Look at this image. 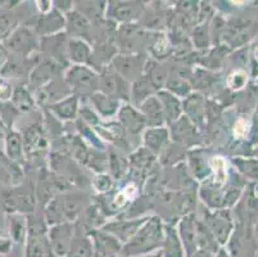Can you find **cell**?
Instances as JSON below:
<instances>
[{
    "mask_svg": "<svg viewBox=\"0 0 258 257\" xmlns=\"http://www.w3.org/2000/svg\"><path fill=\"white\" fill-rule=\"evenodd\" d=\"M163 239H165V228L161 219L152 218L140 226L137 234L134 235L127 243L123 244L122 252L126 256L149 253L162 247Z\"/></svg>",
    "mask_w": 258,
    "mask_h": 257,
    "instance_id": "obj_1",
    "label": "cell"
},
{
    "mask_svg": "<svg viewBox=\"0 0 258 257\" xmlns=\"http://www.w3.org/2000/svg\"><path fill=\"white\" fill-rule=\"evenodd\" d=\"M64 81L71 90L83 95H93L99 90V76L95 71L85 66H72L67 74Z\"/></svg>",
    "mask_w": 258,
    "mask_h": 257,
    "instance_id": "obj_2",
    "label": "cell"
},
{
    "mask_svg": "<svg viewBox=\"0 0 258 257\" xmlns=\"http://www.w3.org/2000/svg\"><path fill=\"white\" fill-rule=\"evenodd\" d=\"M99 91L112 96L114 99H130L131 88L121 75H118L112 67H104L99 76Z\"/></svg>",
    "mask_w": 258,
    "mask_h": 257,
    "instance_id": "obj_3",
    "label": "cell"
},
{
    "mask_svg": "<svg viewBox=\"0 0 258 257\" xmlns=\"http://www.w3.org/2000/svg\"><path fill=\"white\" fill-rule=\"evenodd\" d=\"M145 61L142 56H134V54H119L112 61L113 70L117 74L121 75L126 81H137L144 75Z\"/></svg>",
    "mask_w": 258,
    "mask_h": 257,
    "instance_id": "obj_4",
    "label": "cell"
},
{
    "mask_svg": "<svg viewBox=\"0 0 258 257\" xmlns=\"http://www.w3.org/2000/svg\"><path fill=\"white\" fill-rule=\"evenodd\" d=\"M48 239L54 253L58 257H66L74 239V225L71 223H62L51 226L48 232Z\"/></svg>",
    "mask_w": 258,
    "mask_h": 257,
    "instance_id": "obj_5",
    "label": "cell"
},
{
    "mask_svg": "<svg viewBox=\"0 0 258 257\" xmlns=\"http://www.w3.org/2000/svg\"><path fill=\"white\" fill-rule=\"evenodd\" d=\"M6 48L18 56H29L37 46V39L34 32L25 26L17 27L4 41Z\"/></svg>",
    "mask_w": 258,
    "mask_h": 257,
    "instance_id": "obj_6",
    "label": "cell"
},
{
    "mask_svg": "<svg viewBox=\"0 0 258 257\" xmlns=\"http://www.w3.org/2000/svg\"><path fill=\"white\" fill-rule=\"evenodd\" d=\"M22 141L26 159L31 160L39 157L46 148V136L40 125H32L29 129H26L22 135Z\"/></svg>",
    "mask_w": 258,
    "mask_h": 257,
    "instance_id": "obj_7",
    "label": "cell"
},
{
    "mask_svg": "<svg viewBox=\"0 0 258 257\" xmlns=\"http://www.w3.org/2000/svg\"><path fill=\"white\" fill-rule=\"evenodd\" d=\"M71 89L64 80L53 79L37 90L36 99L40 105H54L71 95Z\"/></svg>",
    "mask_w": 258,
    "mask_h": 257,
    "instance_id": "obj_8",
    "label": "cell"
},
{
    "mask_svg": "<svg viewBox=\"0 0 258 257\" xmlns=\"http://www.w3.org/2000/svg\"><path fill=\"white\" fill-rule=\"evenodd\" d=\"M108 6V16L121 22H131L142 17L144 4L138 2H114Z\"/></svg>",
    "mask_w": 258,
    "mask_h": 257,
    "instance_id": "obj_9",
    "label": "cell"
},
{
    "mask_svg": "<svg viewBox=\"0 0 258 257\" xmlns=\"http://www.w3.org/2000/svg\"><path fill=\"white\" fill-rule=\"evenodd\" d=\"M27 190L21 187L4 193V206L8 212H32L35 201Z\"/></svg>",
    "mask_w": 258,
    "mask_h": 257,
    "instance_id": "obj_10",
    "label": "cell"
},
{
    "mask_svg": "<svg viewBox=\"0 0 258 257\" xmlns=\"http://www.w3.org/2000/svg\"><path fill=\"white\" fill-rule=\"evenodd\" d=\"M118 117L119 124L123 127V130L133 134V135L143 133L145 126H147V121H145L142 112L130 105H125L119 108Z\"/></svg>",
    "mask_w": 258,
    "mask_h": 257,
    "instance_id": "obj_11",
    "label": "cell"
},
{
    "mask_svg": "<svg viewBox=\"0 0 258 257\" xmlns=\"http://www.w3.org/2000/svg\"><path fill=\"white\" fill-rule=\"evenodd\" d=\"M139 111L144 116L149 127H162L166 122V115L162 103L157 95H151L139 106Z\"/></svg>",
    "mask_w": 258,
    "mask_h": 257,
    "instance_id": "obj_12",
    "label": "cell"
},
{
    "mask_svg": "<svg viewBox=\"0 0 258 257\" xmlns=\"http://www.w3.org/2000/svg\"><path fill=\"white\" fill-rule=\"evenodd\" d=\"M144 220H133V221H114L104 226V232L116 238L119 243L126 244L134 235L137 234L140 226L144 224Z\"/></svg>",
    "mask_w": 258,
    "mask_h": 257,
    "instance_id": "obj_13",
    "label": "cell"
},
{
    "mask_svg": "<svg viewBox=\"0 0 258 257\" xmlns=\"http://www.w3.org/2000/svg\"><path fill=\"white\" fill-rule=\"evenodd\" d=\"M66 26V18L58 9H51L46 13L41 14L37 22V34L40 36L48 37L57 34Z\"/></svg>",
    "mask_w": 258,
    "mask_h": 257,
    "instance_id": "obj_14",
    "label": "cell"
},
{
    "mask_svg": "<svg viewBox=\"0 0 258 257\" xmlns=\"http://www.w3.org/2000/svg\"><path fill=\"white\" fill-rule=\"evenodd\" d=\"M25 257H58L51 249L46 233H29Z\"/></svg>",
    "mask_w": 258,
    "mask_h": 257,
    "instance_id": "obj_15",
    "label": "cell"
},
{
    "mask_svg": "<svg viewBox=\"0 0 258 257\" xmlns=\"http://www.w3.org/2000/svg\"><path fill=\"white\" fill-rule=\"evenodd\" d=\"M182 111L186 115V119L193 122L196 126H201L205 122L206 102L201 94H189L182 103Z\"/></svg>",
    "mask_w": 258,
    "mask_h": 257,
    "instance_id": "obj_16",
    "label": "cell"
},
{
    "mask_svg": "<svg viewBox=\"0 0 258 257\" xmlns=\"http://www.w3.org/2000/svg\"><path fill=\"white\" fill-rule=\"evenodd\" d=\"M179 237L187 257L198 249L197 247V220L193 215L185 216L179 225Z\"/></svg>",
    "mask_w": 258,
    "mask_h": 257,
    "instance_id": "obj_17",
    "label": "cell"
},
{
    "mask_svg": "<svg viewBox=\"0 0 258 257\" xmlns=\"http://www.w3.org/2000/svg\"><path fill=\"white\" fill-rule=\"evenodd\" d=\"M4 148H6V157L16 165H21L25 161V152H23L22 135L16 130H9L4 139Z\"/></svg>",
    "mask_w": 258,
    "mask_h": 257,
    "instance_id": "obj_18",
    "label": "cell"
},
{
    "mask_svg": "<svg viewBox=\"0 0 258 257\" xmlns=\"http://www.w3.org/2000/svg\"><path fill=\"white\" fill-rule=\"evenodd\" d=\"M66 25L69 27L70 32L74 35V39L81 37V40H84L85 37L88 39V36L91 35V22L79 11H71L67 13Z\"/></svg>",
    "mask_w": 258,
    "mask_h": 257,
    "instance_id": "obj_19",
    "label": "cell"
},
{
    "mask_svg": "<svg viewBox=\"0 0 258 257\" xmlns=\"http://www.w3.org/2000/svg\"><path fill=\"white\" fill-rule=\"evenodd\" d=\"M143 140L147 149L151 150L154 155H158L167 147L168 131L165 127H149L144 131Z\"/></svg>",
    "mask_w": 258,
    "mask_h": 257,
    "instance_id": "obj_20",
    "label": "cell"
},
{
    "mask_svg": "<svg viewBox=\"0 0 258 257\" xmlns=\"http://www.w3.org/2000/svg\"><path fill=\"white\" fill-rule=\"evenodd\" d=\"M157 96L161 100L162 107L165 111L166 122L173 124L175 121H177L182 113V103L180 102V99L173 94L168 93L167 90H159L157 93Z\"/></svg>",
    "mask_w": 258,
    "mask_h": 257,
    "instance_id": "obj_21",
    "label": "cell"
},
{
    "mask_svg": "<svg viewBox=\"0 0 258 257\" xmlns=\"http://www.w3.org/2000/svg\"><path fill=\"white\" fill-rule=\"evenodd\" d=\"M91 54H93V50L85 40L72 37L67 42V57L72 62L77 63V66L90 62Z\"/></svg>",
    "mask_w": 258,
    "mask_h": 257,
    "instance_id": "obj_22",
    "label": "cell"
},
{
    "mask_svg": "<svg viewBox=\"0 0 258 257\" xmlns=\"http://www.w3.org/2000/svg\"><path fill=\"white\" fill-rule=\"evenodd\" d=\"M203 223H205L206 225L208 226V229L212 232L213 237L217 240V243H226L227 237H229L230 234V223L229 220H226L224 214H221V212L213 214V215H211L210 218L207 219V221H203Z\"/></svg>",
    "mask_w": 258,
    "mask_h": 257,
    "instance_id": "obj_23",
    "label": "cell"
},
{
    "mask_svg": "<svg viewBox=\"0 0 258 257\" xmlns=\"http://www.w3.org/2000/svg\"><path fill=\"white\" fill-rule=\"evenodd\" d=\"M50 111L62 121L74 120L79 112V99L77 95H70L59 102L50 106Z\"/></svg>",
    "mask_w": 258,
    "mask_h": 257,
    "instance_id": "obj_24",
    "label": "cell"
},
{
    "mask_svg": "<svg viewBox=\"0 0 258 257\" xmlns=\"http://www.w3.org/2000/svg\"><path fill=\"white\" fill-rule=\"evenodd\" d=\"M95 246H97V252L102 257H114L122 249L121 243L111 234L107 232H97L95 235Z\"/></svg>",
    "mask_w": 258,
    "mask_h": 257,
    "instance_id": "obj_25",
    "label": "cell"
},
{
    "mask_svg": "<svg viewBox=\"0 0 258 257\" xmlns=\"http://www.w3.org/2000/svg\"><path fill=\"white\" fill-rule=\"evenodd\" d=\"M55 72H57V67L50 61H46V62L36 66V68L30 75V86L39 90L41 86L55 79V77H53Z\"/></svg>",
    "mask_w": 258,
    "mask_h": 257,
    "instance_id": "obj_26",
    "label": "cell"
},
{
    "mask_svg": "<svg viewBox=\"0 0 258 257\" xmlns=\"http://www.w3.org/2000/svg\"><path fill=\"white\" fill-rule=\"evenodd\" d=\"M185 249L180 240L179 234L172 228H167L165 232V239L162 244V256L163 257H184Z\"/></svg>",
    "mask_w": 258,
    "mask_h": 257,
    "instance_id": "obj_27",
    "label": "cell"
},
{
    "mask_svg": "<svg viewBox=\"0 0 258 257\" xmlns=\"http://www.w3.org/2000/svg\"><path fill=\"white\" fill-rule=\"evenodd\" d=\"M91 98V103L95 107V110L102 115L103 117H112L116 115L117 111L119 108V102L117 99L112 98V96L103 94L102 91H95Z\"/></svg>",
    "mask_w": 258,
    "mask_h": 257,
    "instance_id": "obj_28",
    "label": "cell"
},
{
    "mask_svg": "<svg viewBox=\"0 0 258 257\" xmlns=\"http://www.w3.org/2000/svg\"><path fill=\"white\" fill-rule=\"evenodd\" d=\"M171 126H172L171 135H172L173 140L179 141V143H187V141L193 140V138L196 136V125L185 116L180 117L177 121L171 124Z\"/></svg>",
    "mask_w": 258,
    "mask_h": 257,
    "instance_id": "obj_29",
    "label": "cell"
},
{
    "mask_svg": "<svg viewBox=\"0 0 258 257\" xmlns=\"http://www.w3.org/2000/svg\"><path fill=\"white\" fill-rule=\"evenodd\" d=\"M143 76L151 82L154 90H161L167 81V72L165 67L157 62H149L145 65L144 75Z\"/></svg>",
    "mask_w": 258,
    "mask_h": 257,
    "instance_id": "obj_30",
    "label": "cell"
},
{
    "mask_svg": "<svg viewBox=\"0 0 258 257\" xmlns=\"http://www.w3.org/2000/svg\"><path fill=\"white\" fill-rule=\"evenodd\" d=\"M45 221L49 225L54 226L58 224L67 223L64 216V206H63V197L57 195L46 203L45 207Z\"/></svg>",
    "mask_w": 258,
    "mask_h": 257,
    "instance_id": "obj_31",
    "label": "cell"
},
{
    "mask_svg": "<svg viewBox=\"0 0 258 257\" xmlns=\"http://www.w3.org/2000/svg\"><path fill=\"white\" fill-rule=\"evenodd\" d=\"M197 247L211 253H217V240L203 221H197Z\"/></svg>",
    "mask_w": 258,
    "mask_h": 257,
    "instance_id": "obj_32",
    "label": "cell"
},
{
    "mask_svg": "<svg viewBox=\"0 0 258 257\" xmlns=\"http://www.w3.org/2000/svg\"><path fill=\"white\" fill-rule=\"evenodd\" d=\"M66 257H94V243L85 234L74 237L69 254Z\"/></svg>",
    "mask_w": 258,
    "mask_h": 257,
    "instance_id": "obj_33",
    "label": "cell"
},
{
    "mask_svg": "<svg viewBox=\"0 0 258 257\" xmlns=\"http://www.w3.org/2000/svg\"><path fill=\"white\" fill-rule=\"evenodd\" d=\"M153 86L151 85V82L148 81L144 76L140 77L139 80L133 82V88L130 91V98L133 99L134 103H137L138 106L142 105L145 99L149 98L151 95H153L154 93Z\"/></svg>",
    "mask_w": 258,
    "mask_h": 257,
    "instance_id": "obj_34",
    "label": "cell"
},
{
    "mask_svg": "<svg viewBox=\"0 0 258 257\" xmlns=\"http://www.w3.org/2000/svg\"><path fill=\"white\" fill-rule=\"evenodd\" d=\"M17 28V20L13 12H0V41H6Z\"/></svg>",
    "mask_w": 258,
    "mask_h": 257,
    "instance_id": "obj_35",
    "label": "cell"
},
{
    "mask_svg": "<svg viewBox=\"0 0 258 257\" xmlns=\"http://www.w3.org/2000/svg\"><path fill=\"white\" fill-rule=\"evenodd\" d=\"M81 203L83 199L79 194H71L63 197V206H64V216L67 223H71L72 220L77 218V215L81 211Z\"/></svg>",
    "mask_w": 258,
    "mask_h": 257,
    "instance_id": "obj_36",
    "label": "cell"
},
{
    "mask_svg": "<svg viewBox=\"0 0 258 257\" xmlns=\"http://www.w3.org/2000/svg\"><path fill=\"white\" fill-rule=\"evenodd\" d=\"M166 88H167L168 93L173 94L175 96H187L190 93V84L185 81L184 77L181 76H171L167 77L166 81Z\"/></svg>",
    "mask_w": 258,
    "mask_h": 257,
    "instance_id": "obj_37",
    "label": "cell"
},
{
    "mask_svg": "<svg viewBox=\"0 0 258 257\" xmlns=\"http://www.w3.org/2000/svg\"><path fill=\"white\" fill-rule=\"evenodd\" d=\"M131 160H133V165L137 167V170H147L154 164L156 155L147 148H140L131 156Z\"/></svg>",
    "mask_w": 258,
    "mask_h": 257,
    "instance_id": "obj_38",
    "label": "cell"
},
{
    "mask_svg": "<svg viewBox=\"0 0 258 257\" xmlns=\"http://www.w3.org/2000/svg\"><path fill=\"white\" fill-rule=\"evenodd\" d=\"M84 4V3H81ZM88 6H85L84 4V11L80 12V13L83 14V16H85L86 18H88L89 21H93V20H98V18H100L103 16V11H104V4L105 3H102V2H99V3H91V2H89V3H86Z\"/></svg>",
    "mask_w": 258,
    "mask_h": 257,
    "instance_id": "obj_39",
    "label": "cell"
},
{
    "mask_svg": "<svg viewBox=\"0 0 258 257\" xmlns=\"http://www.w3.org/2000/svg\"><path fill=\"white\" fill-rule=\"evenodd\" d=\"M13 102L17 106L20 110L26 111L30 110V106L32 105V99L31 95L29 94V91L26 89H18V90L15 91L13 94Z\"/></svg>",
    "mask_w": 258,
    "mask_h": 257,
    "instance_id": "obj_40",
    "label": "cell"
},
{
    "mask_svg": "<svg viewBox=\"0 0 258 257\" xmlns=\"http://www.w3.org/2000/svg\"><path fill=\"white\" fill-rule=\"evenodd\" d=\"M9 230H11V235L16 242H20L23 238L26 232V226L17 216H11V223H9Z\"/></svg>",
    "mask_w": 258,
    "mask_h": 257,
    "instance_id": "obj_41",
    "label": "cell"
},
{
    "mask_svg": "<svg viewBox=\"0 0 258 257\" xmlns=\"http://www.w3.org/2000/svg\"><path fill=\"white\" fill-rule=\"evenodd\" d=\"M95 187L99 192H107V190L111 189L112 187V180L109 176L107 175H99L95 179Z\"/></svg>",
    "mask_w": 258,
    "mask_h": 257,
    "instance_id": "obj_42",
    "label": "cell"
},
{
    "mask_svg": "<svg viewBox=\"0 0 258 257\" xmlns=\"http://www.w3.org/2000/svg\"><path fill=\"white\" fill-rule=\"evenodd\" d=\"M12 96V89L8 84L0 80V100H7Z\"/></svg>",
    "mask_w": 258,
    "mask_h": 257,
    "instance_id": "obj_43",
    "label": "cell"
},
{
    "mask_svg": "<svg viewBox=\"0 0 258 257\" xmlns=\"http://www.w3.org/2000/svg\"><path fill=\"white\" fill-rule=\"evenodd\" d=\"M189 257H215V254L211 252L205 251V249H197L193 254H190Z\"/></svg>",
    "mask_w": 258,
    "mask_h": 257,
    "instance_id": "obj_44",
    "label": "cell"
},
{
    "mask_svg": "<svg viewBox=\"0 0 258 257\" xmlns=\"http://www.w3.org/2000/svg\"><path fill=\"white\" fill-rule=\"evenodd\" d=\"M8 251H9V240L0 239V252H2V253H8Z\"/></svg>",
    "mask_w": 258,
    "mask_h": 257,
    "instance_id": "obj_45",
    "label": "cell"
},
{
    "mask_svg": "<svg viewBox=\"0 0 258 257\" xmlns=\"http://www.w3.org/2000/svg\"><path fill=\"white\" fill-rule=\"evenodd\" d=\"M3 57H6V52H4L3 48H0V68L4 67V60L6 58H3Z\"/></svg>",
    "mask_w": 258,
    "mask_h": 257,
    "instance_id": "obj_46",
    "label": "cell"
},
{
    "mask_svg": "<svg viewBox=\"0 0 258 257\" xmlns=\"http://www.w3.org/2000/svg\"><path fill=\"white\" fill-rule=\"evenodd\" d=\"M149 257H163V256H162V252L161 251H157L156 253L151 254V256H149Z\"/></svg>",
    "mask_w": 258,
    "mask_h": 257,
    "instance_id": "obj_47",
    "label": "cell"
}]
</instances>
